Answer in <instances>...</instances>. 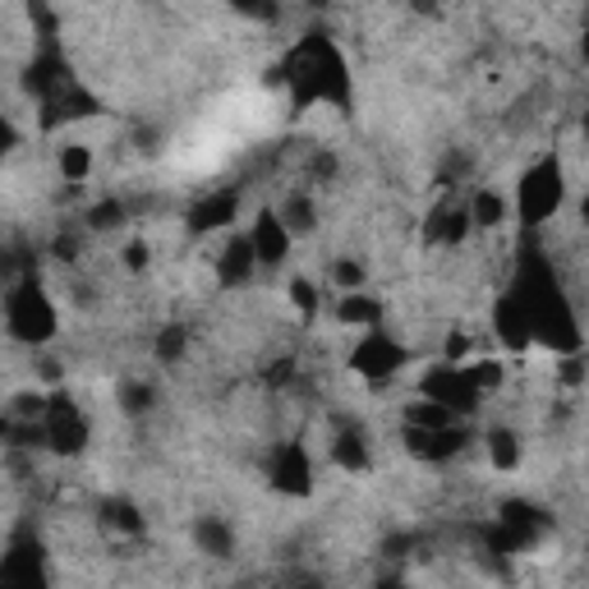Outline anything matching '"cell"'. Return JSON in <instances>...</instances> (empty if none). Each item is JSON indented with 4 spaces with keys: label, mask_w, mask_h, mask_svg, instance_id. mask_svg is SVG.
Wrapping results in <instances>:
<instances>
[{
    "label": "cell",
    "mask_w": 589,
    "mask_h": 589,
    "mask_svg": "<svg viewBox=\"0 0 589 589\" xmlns=\"http://www.w3.org/2000/svg\"><path fill=\"white\" fill-rule=\"evenodd\" d=\"M144 263H148V249L134 245V249H129V268H144Z\"/></svg>",
    "instance_id": "cell-25"
},
{
    "label": "cell",
    "mask_w": 589,
    "mask_h": 589,
    "mask_svg": "<svg viewBox=\"0 0 589 589\" xmlns=\"http://www.w3.org/2000/svg\"><path fill=\"white\" fill-rule=\"evenodd\" d=\"M42 433H46V442H52L56 452L69 456V452H79V446L88 442V423L65 396H56L52 406H46V415H42Z\"/></svg>",
    "instance_id": "cell-5"
},
{
    "label": "cell",
    "mask_w": 589,
    "mask_h": 589,
    "mask_svg": "<svg viewBox=\"0 0 589 589\" xmlns=\"http://www.w3.org/2000/svg\"><path fill=\"white\" fill-rule=\"evenodd\" d=\"M484 446H488L492 469H516L521 465V438H516V429H492Z\"/></svg>",
    "instance_id": "cell-14"
},
{
    "label": "cell",
    "mask_w": 589,
    "mask_h": 589,
    "mask_svg": "<svg viewBox=\"0 0 589 589\" xmlns=\"http://www.w3.org/2000/svg\"><path fill=\"white\" fill-rule=\"evenodd\" d=\"M276 217L286 222V230H291V235H309V230L318 226L314 199L304 194V190H291V194H286V203H281V212H276Z\"/></svg>",
    "instance_id": "cell-13"
},
{
    "label": "cell",
    "mask_w": 589,
    "mask_h": 589,
    "mask_svg": "<svg viewBox=\"0 0 589 589\" xmlns=\"http://www.w3.org/2000/svg\"><path fill=\"white\" fill-rule=\"evenodd\" d=\"M419 392L429 396V400H438V406H446L452 415H469V410L479 406V387H475V378H469L465 369H452V364H438V369L423 373Z\"/></svg>",
    "instance_id": "cell-3"
},
{
    "label": "cell",
    "mask_w": 589,
    "mask_h": 589,
    "mask_svg": "<svg viewBox=\"0 0 589 589\" xmlns=\"http://www.w3.org/2000/svg\"><path fill=\"white\" fill-rule=\"evenodd\" d=\"M249 240H253V253H258V263H263V268H281V263H286L291 230H286V222H281L276 212H258Z\"/></svg>",
    "instance_id": "cell-6"
},
{
    "label": "cell",
    "mask_w": 589,
    "mask_h": 589,
    "mask_svg": "<svg viewBox=\"0 0 589 589\" xmlns=\"http://www.w3.org/2000/svg\"><path fill=\"white\" fill-rule=\"evenodd\" d=\"M194 544L207 557H230L235 553V530L222 521V516H203V521H194Z\"/></svg>",
    "instance_id": "cell-10"
},
{
    "label": "cell",
    "mask_w": 589,
    "mask_h": 589,
    "mask_svg": "<svg viewBox=\"0 0 589 589\" xmlns=\"http://www.w3.org/2000/svg\"><path fill=\"white\" fill-rule=\"evenodd\" d=\"M291 299L299 304V314H314V309H318V291H314V281L295 276V281H291Z\"/></svg>",
    "instance_id": "cell-24"
},
{
    "label": "cell",
    "mask_w": 589,
    "mask_h": 589,
    "mask_svg": "<svg viewBox=\"0 0 589 589\" xmlns=\"http://www.w3.org/2000/svg\"><path fill=\"white\" fill-rule=\"evenodd\" d=\"M230 5L240 10V14H249V19H258V23H272L281 14L276 0H230Z\"/></svg>",
    "instance_id": "cell-22"
},
{
    "label": "cell",
    "mask_w": 589,
    "mask_h": 589,
    "mask_svg": "<svg viewBox=\"0 0 589 589\" xmlns=\"http://www.w3.org/2000/svg\"><path fill=\"white\" fill-rule=\"evenodd\" d=\"M465 373H469V378H475V387H479V392L502 383V369L492 364V360H475V364H465Z\"/></svg>",
    "instance_id": "cell-23"
},
{
    "label": "cell",
    "mask_w": 589,
    "mask_h": 589,
    "mask_svg": "<svg viewBox=\"0 0 589 589\" xmlns=\"http://www.w3.org/2000/svg\"><path fill=\"white\" fill-rule=\"evenodd\" d=\"M88 171H92V152H88L83 144H69V148H60V175H65L69 184L88 180Z\"/></svg>",
    "instance_id": "cell-16"
},
{
    "label": "cell",
    "mask_w": 589,
    "mask_h": 589,
    "mask_svg": "<svg viewBox=\"0 0 589 589\" xmlns=\"http://www.w3.org/2000/svg\"><path fill=\"white\" fill-rule=\"evenodd\" d=\"M235 212H240V194L235 190H217V194H207V199H199L194 207H190V230L194 235H207V230H222V226H230L235 222Z\"/></svg>",
    "instance_id": "cell-8"
},
{
    "label": "cell",
    "mask_w": 589,
    "mask_h": 589,
    "mask_svg": "<svg viewBox=\"0 0 589 589\" xmlns=\"http://www.w3.org/2000/svg\"><path fill=\"white\" fill-rule=\"evenodd\" d=\"M102 511H106V525H115V530H125V534L144 530V521H138V511H134L129 502H106Z\"/></svg>",
    "instance_id": "cell-19"
},
{
    "label": "cell",
    "mask_w": 589,
    "mask_h": 589,
    "mask_svg": "<svg viewBox=\"0 0 589 589\" xmlns=\"http://www.w3.org/2000/svg\"><path fill=\"white\" fill-rule=\"evenodd\" d=\"M258 272V253H253V240L249 235H235V240L226 245L222 263H217V276L222 286H245V281Z\"/></svg>",
    "instance_id": "cell-9"
},
{
    "label": "cell",
    "mask_w": 589,
    "mask_h": 589,
    "mask_svg": "<svg viewBox=\"0 0 589 589\" xmlns=\"http://www.w3.org/2000/svg\"><path fill=\"white\" fill-rule=\"evenodd\" d=\"M152 400H157V392H152L148 383H125V387H121V410H125V415H148Z\"/></svg>",
    "instance_id": "cell-17"
},
{
    "label": "cell",
    "mask_w": 589,
    "mask_h": 589,
    "mask_svg": "<svg viewBox=\"0 0 589 589\" xmlns=\"http://www.w3.org/2000/svg\"><path fill=\"white\" fill-rule=\"evenodd\" d=\"M332 286L346 295V291H360L364 286V268L360 263H350V258H337L332 263Z\"/></svg>",
    "instance_id": "cell-18"
},
{
    "label": "cell",
    "mask_w": 589,
    "mask_h": 589,
    "mask_svg": "<svg viewBox=\"0 0 589 589\" xmlns=\"http://www.w3.org/2000/svg\"><path fill=\"white\" fill-rule=\"evenodd\" d=\"M121 222H125V207L115 203V199H106V203H98V207L88 212V226H92V230H115Z\"/></svg>",
    "instance_id": "cell-20"
},
{
    "label": "cell",
    "mask_w": 589,
    "mask_h": 589,
    "mask_svg": "<svg viewBox=\"0 0 589 589\" xmlns=\"http://www.w3.org/2000/svg\"><path fill=\"white\" fill-rule=\"evenodd\" d=\"M337 318L346 322V327H378V318H383V309H378V299H369V295H360V291H346L341 299H337Z\"/></svg>",
    "instance_id": "cell-11"
},
{
    "label": "cell",
    "mask_w": 589,
    "mask_h": 589,
    "mask_svg": "<svg viewBox=\"0 0 589 589\" xmlns=\"http://www.w3.org/2000/svg\"><path fill=\"white\" fill-rule=\"evenodd\" d=\"M406 360H410V355H406V350H400L387 332H378V327H369L364 341L355 346V360H350V364H355V373H364L369 383H387L392 373L406 369Z\"/></svg>",
    "instance_id": "cell-4"
},
{
    "label": "cell",
    "mask_w": 589,
    "mask_h": 589,
    "mask_svg": "<svg viewBox=\"0 0 589 589\" xmlns=\"http://www.w3.org/2000/svg\"><path fill=\"white\" fill-rule=\"evenodd\" d=\"M585 222H589V199H585Z\"/></svg>",
    "instance_id": "cell-27"
},
{
    "label": "cell",
    "mask_w": 589,
    "mask_h": 589,
    "mask_svg": "<svg viewBox=\"0 0 589 589\" xmlns=\"http://www.w3.org/2000/svg\"><path fill=\"white\" fill-rule=\"evenodd\" d=\"M272 484L281 488V492H309L314 488V469H309V456H304V446H295V442H286V446H276V456H272Z\"/></svg>",
    "instance_id": "cell-7"
},
{
    "label": "cell",
    "mask_w": 589,
    "mask_h": 589,
    "mask_svg": "<svg viewBox=\"0 0 589 589\" xmlns=\"http://www.w3.org/2000/svg\"><path fill=\"white\" fill-rule=\"evenodd\" d=\"M557 207H562V167L553 157H544L516 184V212H521L525 226H544Z\"/></svg>",
    "instance_id": "cell-2"
},
{
    "label": "cell",
    "mask_w": 589,
    "mask_h": 589,
    "mask_svg": "<svg viewBox=\"0 0 589 589\" xmlns=\"http://www.w3.org/2000/svg\"><path fill=\"white\" fill-rule=\"evenodd\" d=\"M332 465L350 469V475H360V469H369V442L355 433V429H341L332 438Z\"/></svg>",
    "instance_id": "cell-12"
},
{
    "label": "cell",
    "mask_w": 589,
    "mask_h": 589,
    "mask_svg": "<svg viewBox=\"0 0 589 589\" xmlns=\"http://www.w3.org/2000/svg\"><path fill=\"white\" fill-rule=\"evenodd\" d=\"M469 222H475L479 230H498L507 222V203L492 190H479L475 199H469Z\"/></svg>",
    "instance_id": "cell-15"
},
{
    "label": "cell",
    "mask_w": 589,
    "mask_h": 589,
    "mask_svg": "<svg viewBox=\"0 0 589 589\" xmlns=\"http://www.w3.org/2000/svg\"><path fill=\"white\" fill-rule=\"evenodd\" d=\"M5 327L14 341H29V346H42L56 337V309L52 299L42 295L37 281H19L5 299Z\"/></svg>",
    "instance_id": "cell-1"
},
{
    "label": "cell",
    "mask_w": 589,
    "mask_h": 589,
    "mask_svg": "<svg viewBox=\"0 0 589 589\" xmlns=\"http://www.w3.org/2000/svg\"><path fill=\"white\" fill-rule=\"evenodd\" d=\"M410 5H415L419 14H433V10H438V0H410Z\"/></svg>",
    "instance_id": "cell-26"
},
{
    "label": "cell",
    "mask_w": 589,
    "mask_h": 589,
    "mask_svg": "<svg viewBox=\"0 0 589 589\" xmlns=\"http://www.w3.org/2000/svg\"><path fill=\"white\" fill-rule=\"evenodd\" d=\"M184 346H190V337H184V327H167V332L157 337V360H180L184 355Z\"/></svg>",
    "instance_id": "cell-21"
}]
</instances>
